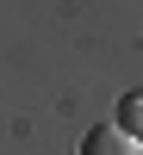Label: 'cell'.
Wrapping results in <instances>:
<instances>
[{
  "label": "cell",
  "instance_id": "cell-1",
  "mask_svg": "<svg viewBox=\"0 0 143 155\" xmlns=\"http://www.w3.org/2000/svg\"><path fill=\"white\" fill-rule=\"evenodd\" d=\"M81 155H143V137L118 130V124H94L81 137Z\"/></svg>",
  "mask_w": 143,
  "mask_h": 155
},
{
  "label": "cell",
  "instance_id": "cell-2",
  "mask_svg": "<svg viewBox=\"0 0 143 155\" xmlns=\"http://www.w3.org/2000/svg\"><path fill=\"white\" fill-rule=\"evenodd\" d=\"M112 124H118V130H131V137H143V93H131V99H124Z\"/></svg>",
  "mask_w": 143,
  "mask_h": 155
}]
</instances>
